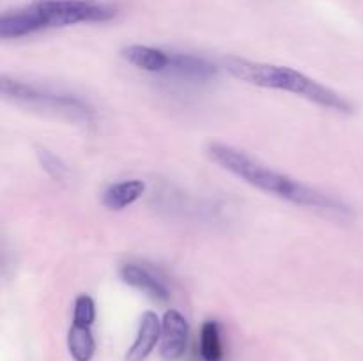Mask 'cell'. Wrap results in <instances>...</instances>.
I'll return each mask as SVG.
<instances>
[{"label":"cell","mask_w":363,"mask_h":361,"mask_svg":"<svg viewBox=\"0 0 363 361\" xmlns=\"http://www.w3.org/2000/svg\"><path fill=\"white\" fill-rule=\"evenodd\" d=\"M206 154L220 168L227 170L234 177L264 191V193L282 198V200L291 202L294 205H301V207L335 212V214H350V205L344 204L340 198L323 193V191L301 183V180L286 176V173L277 172L275 168L264 165L259 159H254L247 152L240 151L233 145L211 142L206 147Z\"/></svg>","instance_id":"1"},{"label":"cell","mask_w":363,"mask_h":361,"mask_svg":"<svg viewBox=\"0 0 363 361\" xmlns=\"http://www.w3.org/2000/svg\"><path fill=\"white\" fill-rule=\"evenodd\" d=\"M0 87H2L4 98L16 105L82 124H91L96 120L94 108L87 101L69 94V92L55 91V88L45 87V85L30 84V81L9 76H2Z\"/></svg>","instance_id":"4"},{"label":"cell","mask_w":363,"mask_h":361,"mask_svg":"<svg viewBox=\"0 0 363 361\" xmlns=\"http://www.w3.org/2000/svg\"><path fill=\"white\" fill-rule=\"evenodd\" d=\"M35 156H38L39 165L43 166L46 173H48L52 179L55 180H62L67 177V165L50 149L46 147H38L35 149Z\"/></svg>","instance_id":"13"},{"label":"cell","mask_w":363,"mask_h":361,"mask_svg":"<svg viewBox=\"0 0 363 361\" xmlns=\"http://www.w3.org/2000/svg\"><path fill=\"white\" fill-rule=\"evenodd\" d=\"M170 62L165 73L179 76L183 80L191 81H208L216 76L218 67L206 60L204 57L194 55V53H181V52H169Z\"/></svg>","instance_id":"7"},{"label":"cell","mask_w":363,"mask_h":361,"mask_svg":"<svg viewBox=\"0 0 363 361\" xmlns=\"http://www.w3.org/2000/svg\"><path fill=\"white\" fill-rule=\"evenodd\" d=\"M145 193V183L140 179H126L113 183L103 191L101 202L110 211H123L133 205Z\"/></svg>","instance_id":"10"},{"label":"cell","mask_w":363,"mask_h":361,"mask_svg":"<svg viewBox=\"0 0 363 361\" xmlns=\"http://www.w3.org/2000/svg\"><path fill=\"white\" fill-rule=\"evenodd\" d=\"M119 276L126 285L140 290L151 299L160 301V303H167L170 299V289L165 280L145 265L128 262V264L121 265Z\"/></svg>","instance_id":"6"},{"label":"cell","mask_w":363,"mask_h":361,"mask_svg":"<svg viewBox=\"0 0 363 361\" xmlns=\"http://www.w3.org/2000/svg\"><path fill=\"white\" fill-rule=\"evenodd\" d=\"M123 57L131 64L147 73H165L170 55L162 48L147 45H130L123 50Z\"/></svg>","instance_id":"9"},{"label":"cell","mask_w":363,"mask_h":361,"mask_svg":"<svg viewBox=\"0 0 363 361\" xmlns=\"http://www.w3.org/2000/svg\"><path fill=\"white\" fill-rule=\"evenodd\" d=\"M67 349L74 361H91L96 353V340L89 326L71 324L67 331Z\"/></svg>","instance_id":"12"},{"label":"cell","mask_w":363,"mask_h":361,"mask_svg":"<svg viewBox=\"0 0 363 361\" xmlns=\"http://www.w3.org/2000/svg\"><path fill=\"white\" fill-rule=\"evenodd\" d=\"M225 69L229 71L230 76L245 81V84L291 92V94L300 96V98L323 106V108L339 113H353V105L342 94L319 84L314 78L293 69V67L229 57V59H225Z\"/></svg>","instance_id":"3"},{"label":"cell","mask_w":363,"mask_h":361,"mask_svg":"<svg viewBox=\"0 0 363 361\" xmlns=\"http://www.w3.org/2000/svg\"><path fill=\"white\" fill-rule=\"evenodd\" d=\"M190 338V324L186 317L177 310H167L162 319V340L160 356L163 361H177L186 353Z\"/></svg>","instance_id":"5"},{"label":"cell","mask_w":363,"mask_h":361,"mask_svg":"<svg viewBox=\"0 0 363 361\" xmlns=\"http://www.w3.org/2000/svg\"><path fill=\"white\" fill-rule=\"evenodd\" d=\"M199 353L202 361H223L225 350H223L222 326L218 324V321H206L202 324Z\"/></svg>","instance_id":"11"},{"label":"cell","mask_w":363,"mask_h":361,"mask_svg":"<svg viewBox=\"0 0 363 361\" xmlns=\"http://www.w3.org/2000/svg\"><path fill=\"white\" fill-rule=\"evenodd\" d=\"M117 16L116 7L92 0H41L0 16V38L20 39L35 32L78 23H103Z\"/></svg>","instance_id":"2"},{"label":"cell","mask_w":363,"mask_h":361,"mask_svg":"<svg viewBox=\"0 0 363 361\" xmlns=\"http://www.w3.org/2000/svg\"><path fill=\"white\" fill-rule=\"evenodd\" d=\"M96 321V303L89 294H80L73 304V324L89 326Z\"/></svg>","instance_id":"14"},{"label":"cell","mask_w":363,"mask_h":361,"mask_svg":"<svg viewBox=\"0 0 363 361\" xmlns=\"http://www.w3.org/2000/svg\"><path fill=\"white\" fill-rule=\"evenodd\" d=\"M160 340H162V321L155 311H145L138 322L137 336L128 350L126 361H145Z\"/></svg>","instance_id":"8"}]
</instances>
